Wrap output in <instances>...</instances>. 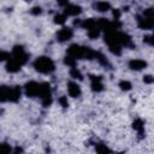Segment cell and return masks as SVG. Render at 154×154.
Instances as JSON below:
<instances>
[{
	"label": "cell",
	"instance_id": "obj_9",
	"mask_svg": "<svg viewBox=\"0 0 154 154\" xmlns=\"http://www.w3.org/2000/svg\"><path fill=\"white\" fill-rule=\"evenodd\" d=\"M64 13L66 17H77L82 13V7L76 4H67L64 7Z\"/></svg>",
	"mask_w": 154,
	"mask_h": 154
},
{
	"label": "cell",
	"instance_id": "obj_12",
	"mask_svg": "<svg viewBox=\"0 0 154 154\" xmlns=\"http://www.w3.org/2000/svg\"><path fill=\"white\" fill-rule=\"evenodd\" d=\"M6 71L7 72H10V73H16V72H18L19 70H20V67H22V65L17 61V60H14L13 58H11V55H10V58H8V60L6 61Z\"/></svg>",
	"mask_w": 154,
	"mask_h": 154
},
{
	"label": "cell",
	"instance_id": "obj_3",
	"mask_svg": "<svg viewBox=\"0 0 154 154\" xmlns=\"http://www.w3.org/2000/svg\"><path fill=\"white\" fill-rule=\"evenodd\" d=\"M11 58H13L14 60H17V61L23 66L24 64H26V61H28V59H29V55H28V53L25 52V49H24L23 46L17 45V46H14V47L12 48Z\"/></svg>",
	"mask_w": 154,
	"mask_h": 154
},
{
	"label": "cell",
	"instance_id": "obj_10",
	"mask_svg": "<svg viewBox=\"0 0 154 154\" xmlns=\"http://www.w3.org/2000/svg\"><path fill=\"white\" fill-rule=\"evenodd\" d=\"M93 8L100 13H106L109 10H112V6H111V2L106 0H95V2L93 4Z\"/></svg>",
	"mask_w": 154,
	"mask_h": 154
},
{
	"label": "cell",
	"instance_id": "obj_14",
	"mask_svg": "<svg viewBox=\"0 0 154 154\" xmlns=\"http://www.w3.org/2000/svg\"><path fill=\"white\" fill-rule=\"evenodd\" d=\"M132 128L138 134V135H143L144 134V122L141 118H136L132 122Z\"/></svg>",
	"mask_w": 154,
	"mask_h": 154
},
{
	"label": "cell",
	"instance_id": "obj_18",
	"mask_svg": "<svg viewBox=\"0 0 154 154\" xmlns=\"http://www.w3.org/2000/svg\"><path fill=\"white\" fill-rule=\"evenodd\" d=\"M118 87L123 90V91H129L132 89V83L128 79H122L119 83H118Z\"/></svg>",
	"mask_w": 154,
	"mask_h": 154
},
{
	"label": "cell",
	"instance_id": "obj_8",
	"mask_svg": "<svg viewBox=\"0 0 154 154\" xmlns=\"http://www.w3.org/2000/svg\"><path fill=\"white\" fill-rule=\"evenodd\" d=\"M89 79H90V89L94 93H100V91L103 90V83H102V77L101 76L90 75Z\"/></svg>",
	"mask_w": 154,
	"mask_h": 154
},
{
	"label": "cell",
	"instance_id": "obj_2",
	"mask_svg": "<svg viewBox=\"0 0 154 154\" xmlns=\"http://www.w3.org/2000/svg\"><path fill=\"white\" fill-rule=\"evenodd\" d=\"M67 54L73 57L76 60H79V59H93L94 55H95V51H93L90 47H85V46H81V45L73 43L67 48Z\"/></svg>",
	"mask_w": 154,
	"mask_h": 154
},
{
	"label": "cell",
	"instance_id": "obj_7",
	"mask_svg": "<svg viewBox=\"0 0 154 154\" xmlns=\"http://www.w3.org/2000/svg\"><path fill=\"white\" fill-rule=\"evenodd\" d=\"M137 19V26L140 29H143V30H150L153 26H154V19L153 18H149V17H144L142 14L137 16L136 17Z\"/></svg>",
	"mask_w": 154,
	"mask_h": 154
},
{
	"label": "cell",
	"instance_id": "obj_6",
	"mask_svg": "<svg viewBox=\"0 0 154 154\" xmlns=\"http://www.w3.org/2000/svg\"><path fill=\"white\" fill-rule=\"evenodd\" d=\"M66 89H67V94L70 97H73V99H77L82 95V89L79 87V84L76 82V81H70L67 82V85H66Z\"/></svg>",
	"mask_w": 154,
	"mask_h": 154
},
{
	"label": "cell",
	"instance_id": "obj_21",
	"mask_svg": "<svg viewBox=\"0 0 154 154\" xmlns=\"http://www.w3.org/2000/svg\"><path fill=\"white\" fill-rule=\"evenodd\" d=\"M12 152V147L6 142H0V154H7Z\"/></svg>",
	"mask_w": 154,
	"mask_h": 154
},
{
	"label": "cell",
	"instance_id": "obj_25",
	"mask_svg": "<svg viewBox=\"0 0 154 154\" xmlns=\"http://www.w3.org/2000/svg\"><path fill=\"white\" fill-rule=\"evenodd\" d=\"M42 12H43L42 7H40V6H34L30 8V14H32V16H41Z\"/></svg>",
	"mask_w": 154,
	"mask_h": 154
},
{
	"label": "cell",
	"instance_id": "obj_28",
	"mask_svg": "<svg viewBox=\"0 0 154 154\" xmlns=\"http://www.w3.org/2000/svg\"><path fill=\"white\" fill-rule=\"evenodd\" d=\"M143 82H144L146 84H152V83L154 82V77H153L152 75H144V76H143Z\"/></svg>",
	"mask_w": 154,
	"mask_h": 154
},
{
	"label": "cell",
	"instance_id": "obj_4",
	"mask_svg": "<svg viewBox=\"0 0 154 154\" xmlns=\"http://www.w3.org/2000/svg\"><path fill=\"white\" fill-rule=\"evenodd\" d=\"M40 87H41V83L36 81H29L24 85V94L28 97H38Z\"/></svg>",
	"mask_w": 154,
	"mask_h": 154
},
{
	"label": "cell",
	"instance_id": "obj_11",
	"mask_svg": "<svg viewBox=\"0 0 154 154\" xmlns=\"http://www.w3.org/2000/svg\"><path fill=\"white\" fill-rule=\"evenodd\" d=\"M128 66L132 71H141V70H144L148 66V63L143 59H131L129 61Z\"/></svg>",
	"mask_w": 154,
	"mask_h": 154
},
{
	"label": "cell",
	"instance_id": "obj_22",
	"mask_svg": "<svg viewBox=\"0 0 154 154\" xmlns=\"http://www.w3.org/2000/svg\"><path fill=\"white\" fill-rule=\"evenodd\" d=\"M95 150H96L97 153H109V152H111V149H109L106 144H102V143L96 144V146H95Z\"/></svg>",
	"mask_w": 154,
	"mask_h": 154
},
{
	"label": "cell",
	"instance_id": "obj_29",
	"mask_svg": "<svg viewBox=\"0 0 154 154\" xmlns=\"http://www.w3.org/2000/svg\"><path fill=\"white\" fill-rule=\"evenodd\" d=\"M57 2H58L61 7H65V6L69 4V0H57Z\"/></svg>",
	"mask_w": 154,
	"mask_h": 154
},
{
	"label": "cell",
	"instance_id": "obj_5",
	"mask_svg": "<svg viewBox=\"0 0 154 154\" xmlns=\"http://www.w3.org/2000/svg\"><path fill=\"white\" fill-rule=\"evenodd\" d=\"M73 36V29L71 26H63L61 29H59L55 34V37H57V41L58 42H67L72 38Z\"/></svg>",
	"mask_w": 154,
	"mask_h": 154
},
{
	"label": "cell",
	"instance_id": "obj_15",
	"mask_svg": "<svg viewBox=\"0 0 154 154\" xmlns=\"http://www.w3.org/2000/svg\"><path fill=\"white\" fill-rule=\"evenodd\" d=\"M87 34H88V37H89L90 40H96V38L101 35V29L96 25V26H94L93 29L87 30Z\"/></svg>",
	"mask_w": 154,
	"mask_h": 154
},
{
	"label": "cell",
	"instance_id": "obj_26",
	"mask_svg": "<svg viewBox=\"0 0 154 154\" xmlns=\"http://www.w3.org/2000/svg\"><path fill=\"white\" fill-rule=\"evenodd\" d=\"M112 16H113V18H114V22H118V20L120 19V16H122L120 10H119V8H114V10L112 11Z\"/></svg>",
	"mask_w": 154,
	"mask_h": 154
},
{
	"label": "cell",
	"instance_id": "obj_24",
	"mask_svg": "<svg viewBox=\"0 0 154 154\" xmlns=\"http://www.w3.org/2000/svg\"><path fill=\"white\" fill-rule=\"evenodd\" d=\"M10 55H11L10 52L4 51V49H0V63H2V61H7L8 58H10Z\"/></svg>",
	"mask_w": 154,
	"mask_h": 154
},
{
	"label": "cell",
	"instance_id": "obj_23",
	"mask_svg": "<svg viewBox=\"0 0 154 154\" xmlns=\"http://www.w3.org/2000/svg\"><path fill=\"white\" fill-rule=\"evenodd\" d=\"M58 103L63 107V108H67L69 107V100H67V96L65 95H61L58 97Z\"/></svg>",
	"mask_w": 154,
	"mask_h": 154
},
{
	"label": "cell",
	"instance_id": "obj_27",
	"mask_svg": "<svg viewBox=\"0 0 154 154\" xmlns=\"http://www.w3.org/2000/svg\"><path fill=\"white\" fill-rule=\"evenodd\" d=\"M143 42L147 43V45H149V46H152V45H153V36H152L150 34L144 35V36H143Z\"/></svg>",
	"mask_w": 154,
	"mask_h": 154
},
{
	"label": "cell",
	"instance_id": "obj_13",
	"mask_svg": "<svg viewBox=\"0 0 154 154\" xmlns=\"http://www.w3.org/2000/svg\"><path fill=\"white\" fill-rule=\"evenodd\" d=\"M22 95V89L17 85L14 87H10V90H8V101L10 102H17L19 100Z\"/></svg>",
	"mask_w": 154,
	"mask_h": 154
},
{
	"label": "cell",
	"instance_id": "obj_17",
	"mask_svg": "<svg viewBox=\"0 0 154 154\" xmlns=\"http://www.w3.org/2000/svg\"><path fill=\"white\" fill-rule=\"evenodd\" d=\"M8 90H10V87L0 85V102L8 101Z\"/></svg>",
	"mask_w": 154,
	"mask_h": 154
},
{
	"label": "cell",
	"instance_id": "obj_1",
	"mask_svg": "<svg viewBox=\"0 0 154 154\" xmlns=\"http://www.w3.org/2000/svg\"><path fill=\"white\" fill-rule=\"evenodd\" d=\"M32 67L38 73H42V75H51L55 71L54 61L49 57H46V55L37 57L32 63Z\"/></svg>",
	"mask_w": 154,
	"mask_h": 154
},
{
	"label": "cell",
	"instance_id": "obj_19",
	"mask_svg": "<svg viewBox=\"0 0 154 154\" xmlns=\"http://www.w3.org/2000/svg\"><path fill=\"white\" fill-rule=\"evenodd\" d=\"M53 19H54V23H55V24H58V25H64L65 22H66V19H67V17H66L65 13L63 12V13H57V14L53 17Z\"/></svg>",
	"mask_w": 154,
	"mask_h": 154
},
{
	"label": "cell",
	"instance_id": "obj_16",
	"mask_svg": "<svg viewBox=\"0 0 154 154\" xmlns=\"http://www.w3.org/2000/svg\"><path fill=\"white\" fill-rule=\"evenodd\" d=\"M70 76L72 77V79H77V81H82L83 79V73L81 72V70L76 66L70 67Z\"/></svg>",
	"mask_w": 154,
	"mask_h": 154
},
{
	"label": "cell",
	"instance_id": "obj_20",
	"mask_svg": "<svg viewBox=\"0 0 154 154\" xmlns=\"http://www.w3.org/2000/svg\"><path fill=\"white\" fill-rule=\"evenodd\" d=\"M64 64L66 65V66H69V67H73V66H76V64H77V60L73 58V57H71V55H65V58H64Z\"/></svg>",
	"mask_w": 154,
	"mask_h": 154
}]
</instances>
